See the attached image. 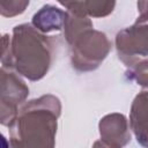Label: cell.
<instances>
[{"instance_id": "obj_1", "label": "cell", "mask_w": 148, "mask_h": 148, "mask_svg": "<svg viewBox=\"0 0 148 148\" xmlns=\"http://www.w3.org/2000/svg\"><path fill=\"white\" fill-rule=\"evenodd\" d=\"M54 51V42L46 34L30 23L17 24L12 36H2L1 66L14 69L29 81H39L49 73Z\"/></svg>"}, {"instance_id": "obj_2", "label": "cell", "mask_w": 148, "mask_h": 148, "mask_svg": "<svg viewBox=\"0 0 148 148\" xmlns=\"http://www.w3.org/2000/svg\"><path fill=\"white\" fill-rule=\"evenodd\" d=\"M61 102L45 94L21 105L9 124V145L15 148H52L56 145Z\"/></svg>"}, {"instance_id": "obj_3", "label": "cell", "mask_w": 148, "mask_h": 148, "mask_svg": "<svg viewBox=\"0 0 148 148\" xmlns=\"http://www.w3.org/2000/svg\"><path fill=\"white\" fill-rule=\"evenodd\" d=\"M111 49L112 43L104 32L87 29L69 44L72 67L80 73L92 72L102 65Z\"/></svg>"}, {"instance_id": "obj_4", "label": "cell", "mask_w": 148, "mask_h": 148, "mask_svg": "<svg viewBox=\"0 0 148 148\" xmlns=\"http://www.w3.org/2000/svg\"><path fill=\"white\" fill-rule=\"evenodd\" d=\"M119 60L132 68L148 61V23H139L119 30L114 39Z\"/></svg>"}, {"instance_id": "obj_5", "label": "cell", "mask_w": 148, "mask_h": 148, "mask_svg": "<svg viewBox=\"0 0 148 148\" xmlns=\"http://www.w3.org/2000/svg\"><path fill=\"white\" fill-rule=\"evenodd\" d=\"M0 123L9 126L21 105L29 96V87L14 69L1 66L0 69Z\"/></svg>"}, {"instance_id": "obj_6", "label": "cell", "mask_w": 148, "mask_h": 148, "mask_svg": "<svg viewBox=\"0 0 148 148\" xmlns=\"http://www.w3.org/2000/svg\"><path fill=\"white\" fill-rule=\"evenodd\" d=\"M127 118L119 112H112L101 118L98 123L99 141L94 146L121 148L131 141V132Z\"/></svg>"}, {"instance_id": "obj_7", "label": "cell", "mask_w": 148, "mask_h": 148, "mask_svg": "<svg viewBox=\"0 0 148 148\" xmlns=\"http://www.w3.org/2000/svg\"><path fill=\"white\" fill-rule=\"evenodd\" d=\"M130 127L138 143L148 148V90L134 97L130 110Z\"/></svg>"}, {"instance_id": "obj_8", "label": "cell", "mask_w": 148, "mask_h": 148, "mask_svg": "<svg viewBox=\"0 0 148 148\" xmlns=\"http://www.w3.org/2000/svg\"><path fill=\"white\" fill-rule=\"evenodd\" d=\"M66 12L53 5H44L38 9L31 20V24L43 34L60 31L64 29Z\"/></svg>"}, {"instance_id": "obj_9", "label": "cell", "mask_w": 148, "mask_h": 148, "mask_svg": "<svg viewBox=\"0 0 148 148\" xmlns=\"http://www.w3.org/2000/svg\"><path fill=\"white\" fill-rule=\"evenodd\" d=\"M94 28L91 17H89L77 3L73 8L66 10V18L64 23V36L69 45L81 32Z\"/></svg>"}, {"instance_id": "obj_10", "label": "cell", "mask_w": 148, "mask_h": 148, "mask_svg": "<svg viewBox=\"0 0 148 148\" xmlns=\"http://www.w3.org/2000/svg\"><path fill=\"white\" fill-rule=\"evenodd\" d=\"M79 5L89 17L102 18L113 12L116 0H79Z\"/></svg>"}, {"instance_id": "obj_11", "label": "cell", "mask_w": 148, "mask_h": 148, "mask_svg": "<svg viewBox=\"0 0 148 148\" xmlns=\"http://www.w3.org/2000/svg\"><path fill=\"white\" fill-rule=\"evenodd\" d=\"M30 0H0V13L3 17H15L24 13Z\"/></svg>"}, {"instance_id": "obj_12", "label": "cell", "mask_w": 148, "mask_h": 148, "mask_svg": "<svg viewBox=\"0 0 148 148\" xmlns=\"http://www.w3.org/2000/svg\"><path fill=\"white\" fill-rule=\"evenodd\" d=\"M125 75L128 80L134 81L138 86L148 89V61L132 68H127Z\"/></svg>"}, {"instance_id": "obj_13", "label": "cell", "mask_w": 148, "mask_h": 148, "mask_svg": "<svg viewBox=\"0 0 148 148\" xmlns=\"http://www.w3.org/2000/svg\"><path fill=\"white\" fill-rule=\"evenodd\" d=\"M138 18L135 22L148 23V0H138Z\"/></svg>"}, {"instance_id": "obj_14", "label": "cell", "mask_w": 148, "mask_h": 148, "mask_svg": "<svg viewBox=\"0 0 148 148\" xmlns=\"http://www.w3.org/2000/svg\"><path fill=\"white\" fill-rule=\"evenodd\" d=\"M61 6H64L66 9L73 8L74 6H76L79 3V0H57Z\"/></svg>"}]
</instances>
